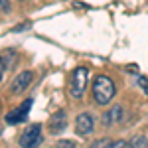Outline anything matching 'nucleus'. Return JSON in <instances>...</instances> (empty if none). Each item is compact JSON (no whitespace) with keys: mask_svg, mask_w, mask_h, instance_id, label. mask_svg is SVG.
Segmentation results:
<instances>
[{"mask_svg":"<svg viewBox=\"0 0 148 148\" xmlns=\"http://www.w3.org/2000/svg\"><path fill=\"white\" fill-rule=\"evenodd\" d=\"M114 83L107 75H97L93 81V99L97 105H109L114 97Z\"/></svg>","mask_w":148,"mask_h":148,"instance_id":"nucleus-1","label":"nucleus"},{"mask_svg":"<svg viewBox=\"0 0 148 148\" xmlns=\"http://www.w3.org/2000/svg\"><path fill=\"white\" fill-rule=\"evenodd\" d=\"M85 87H87V69L77 67L73 71V79H71V95H73L75 99L83 97Z\"/></svg>","mask_w":148,"mask_h":148,"instance_id":"nucleus-2","label":"nucleus"},{"mask_svg":"<svg viewBox=\"0 0 148 148\" xmlns=\"http://www.w3.org/2000/svg\"><path fill=\"white\" fill-rule=\"evenodd\" d=\"M32 99H26V101L20 105V109H16V111H12V113L6 114V123L8 125H18V123H24L26 119H28V113H30V109H32Z\"/></svg>","mask_w":148,"mask_h":148,"instance_id":"nucleus-3","label":"nucleus"},{"mask_svg":"<svg viewBox=\"0 0 148 148\" xmlns=\"http://www.w3.org/2000/svg\"><path fill=\"white\" fill-rule=\"evenodd\" d=\"M93 116L89 113H81L77 114V119H75V130H77V134L79 136H89L93 132Z\"/></svg>","mask_w":148,"mask_h":148,"instance_id":"nucleus-4","label":"nucleus"},{"mask_svg":"<svg viewBox=\"0 0 148 148\" xmlns=\"http://www.w3.org/2000/svg\"><path fill=\"white\" fill-rule=\"evenodd\" d=\"M40 130H42V125H32L28 126L26 130L22 132V136H20V146L28 148V146H34L40 142Z\"/></svg>","mask_w":148,"mask_h":148,"instance_id":"nucleus-5","label":"nucleus"},{"mask_svg":"<svg viewBox=\"0 0 148 148\" xmlns=\"http://www.w3.org/2000/svg\"><path fill=\"white\" fill-rule=\"evenodd\" d=\"M67 126V113L65 111H57L49 116V132L51 134H59L63 132Z\"/></svg>","mask_w":148,"mask_h":148,"instance_id":"nucleus-6","label":"nucleus"},{"mask_svg":"<svg viewBox=\"0 0 148 148\" xmlns=\"http://www.w3.org/2000/svg\"><path fill=\"white\" fill-rule=\"evenodd\" d=\"M32 81H34V73H32V71H22L18 77H14L10 91L12 93H22V91H26V89L30 87V83H32Z\"/></svg>","mask_w":148,"mask_h":148,"instance_id":"nucleus-7","label":"nucleus"},{"mask_svg":"<svg viewBox=\"0 0 148 148\" xmlns=\"http://www.w3.org/2000/svg\"><path fill=\"white\" fill-rule=\"evenodd\" d=\"M121 119H123V107H121V105H114L109 113H105V116H103V123H105L107 126H111L113 123H119Z\"/></svg>","mask_w":148,"mask_h":148,"instance_id":"nucleus-8","label":"nucleus"},{"mask_svg":"<svg viewBox=\"0 0 148 148\" xmlns=\"http://www.w3.org/2000/svg\"><path fill=\"white\" fill-rule=\"evenodd\" d=\"M130 146L134 148H142V146H148V140L144 136H134L132 140H130Z\"/></svg>","mask_w":148,"mask_h":148,"instance_id":"nucleus-9","label":"nucleus"},{"mask_svg":"<svg viewBox=\"0 0 148 148\" xmlns=\"http://www.w3.org/2000/svg\"><path fill=\"white\" fill-rule=\"evenodd\" d=\"M105 144H111V146H113V140H111V138H103V140H97L93 146H105Z\"/></svg>","mask_w":148,"mask_h":148,"instance_id":"nucleus-10","label":"nucleus"},{"mask_svg":"<svg viewBox=\"0 0 148 148\" xmlns=\"http://www.w3.org/2000/svg\"><path fill=\"white\" fill-rule=\"evenodd\" d=\"M57 146H67V148H73V146H75V142H73V140H61V142H57Z\"/></svg>","mask_w":148,"mask_h":148,"instance_id":"nucleus-11","label":"nucleus"},{"mask_svg":"<svg viewBox=\"0 0 148 148\" xmlns=\"http://www.w3.org/2000/svg\"><path fill=\"white\" fill-rule=\"evenodd\" d=\"M114 148H123V146H130V142H125V140H114L113 142Z\"/></svg>","mask_w":148,"mask_h":148,"instance_id":"nucleus-12","label":"nucleus"},{"mask_svg":"<svg viewBox=\"0 0 148 148\" xmlns=\"http://www.w3.org/2000/svg\"><path fill=\"white\" fill-rule=\"evenodd\" d=\"M138 83H140V87H142V89H144V91L148 93V79H144V77H140V79H138Z\"/></svg>","mask_w":148,"mask_h":148,"instance_id":"nucleus-13","label":"nucleus"},{"mask_svg":"<svg viewBox=\"0 0 148 148\" xmlns=\"http://www.w3.org/2000/svg\"><path fill=\"white\" fill-rule=\"evenodd\" d=\"M2 75H4V59L0 57V81H2Z\"/></svg>","mask_w":148,"mask_h":148,"instance_id":"nucleus-14","label":"nucleus"},{"mask_svg":"<svg viewBox=\"0 0 148 148\" xmlns=\"http://www.w3.org/2000/svg\"><path fill=\"white\" fill-rule=\"evenodd\" d=\"M0 10H8V2L6 0H0Z\"/></svg>","mask_w":148,"mask_h":148,"instance_id":"nucleus-15","label":"nucleus"},{"mask_svg":"<svg viewBox=\"0 0 148 148\" xmlns=\"http://www.w3.org/2000/svg\"><path fill=\"white\" fill-rule=\"evenodd\" d=\"M0 136H2V128H0Z\"/></svg>","mask_w":148,"mask_h":148,"instance_id":"nucleus-16","label":"nucleus"}]
</instances>
